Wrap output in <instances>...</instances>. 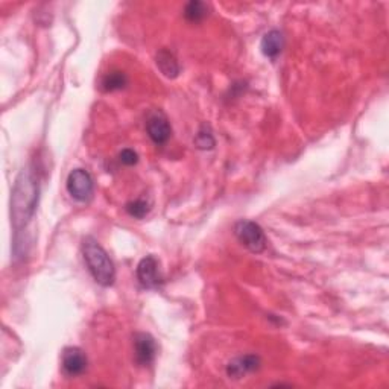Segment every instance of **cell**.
Masks as SVG:
<instances>
[{
    "mask_svg": "<svg viewBox=\"0 0 389 389\" xmlns=\"http://www.w3.org/2000/svg\"><path fill=\"white\" fill-rule=\"evenodd\" d=\"M146 131L151 140L156 144H165L170 139L172 128L168 117L161 111H153L149 114L146 122Z\"/></svg>",
    "mask_w": 389,
    "mask_h": 389,
    "instance_id": "7",
    "label": "cell"
},
{
    "mask_svg": "<svg viewBox=\"0 0 389 389\" xmlns=\"http://www.w3.org/2000/svg\"><path fill=\"white\" fill-rule=\"evenodd\" d=\"M126 212H128L132 218L143 219L144 216L149 213V204L143 200H135L126 204Z\"/></svg>",
    "mask_w": 389,
    "mask_h": 389,
    "instance_id": "14",
    "label": "cell"
},
{
    "mask_svg": "<svg viewBox=\"0 0 389 389\" xmlns=\"http://www.w3.org/2000/svg\"><path fill=\"white\" fill-rule=\"evenodd\" d=\"M83 254L95 282L104 287L111 286L116 278V269L107 251L93 238H86L83 243Z\"/></svg>",
    "mask_w": 389,
    "mask_h": 389,
    "instance_id": "2",
    "label": "cell"
},
{
    "mask_svg": "<svg viewBox=\"0 0 389 389\" xmlns=\"http://www.w3.org/2000/svg\"><path fill=\"white\" fill-rule=\"evenodd\" d=\"M39 183L31 170H23L17 177L11 196V221L15 230H22L37 209Z\"/></svg>",
    "mask_w": 389,
    "mask_h": 389,
    "instance_id": "1",
    "label": "cell"
},
{
    "mask_svg": "<svg viewBox=\"0 0 389 389\" xmlns=\"http://www.w3.org/2000/svg\"><path fill=\"white\" fill-rule=\"evenodd\" d=\"M134 356L140 367L151 365L157 356V342L148 333H137L134 336Z\"/></svg>",
    "mask_w": 389,
    "mask_h": 389,
    "instance_id": "5",
    "label": "cell"
},
{
    "mask_svg": "<svg viewBox=\"0 0 389 389\" xmlns=\"http://www.w3.org/2000/svg\"><path fill=\"white\" fill-rule=\"evenodd\" d=\"M137 278L143 287L156 289L161 286L163 275L160 273V264L153 256H146L140 260L137 266Z\"/></svg>",
    "mask_w": 389,
    "mask_h": 389,
    "instance_id": "6",
    "label": "cell"
},
{
    "mask_svg": "<svg viewBox=\"0 0 389 389\" xmlns=\"http://www.w3.org/2000/svg\"><path fill=\"white\" fill-rule=\"evenodd\" d=\"M88 360L86 353L78 347H69L62 351V369L70 377H76L86 373Z\"/></svg>",
    "mask_w": 389,
    "mask_h": 389,
    "instance_id": "8",
    "label": "cell"
},
{
    "mask_svg": "<svg viewBox=\"0 0 389 389\" xmlns=\"http://www.w3.org/2000/svg\"><path fill=\"white\" fill-rule=\"evenodd\" d=\"M205 15H207V5L204 2H200V0H192V2H189L184 8L186 20L192 23L201 22Z\"/></svg>",
    "mask_w": 389,
    "mask_h": 389,
    "instance_id": "13",
    "label": "cell"
},
{
    "mask_svg": "<svg viewBox=\"0 0 389 389\" xmlns=\"http://www.w3.org/2000/svg\"><path fill=\"white\" fill-rule=\"evenodd\" d=\"M260 368V357L256 355L239 356L233 359L227 365V374L230 378H242L250 373H254Z\"/></svg>",
    "mask_w": 389,
    "mask_h": 389,
    "instance_id": "9",
    "label": "cell"
},
{
    "mask_svg": "<svg viewBox=\"0 0 389 389\" xmlns=\"http://www.w3.org/2000/svg\"><path fill=\"white\" fill-rule=\"evenodd\" d=\"M234 234H236L242 245L251 252H264L266 250V236L256 222L239 221L234 227Z\"/></svg>",
    "mask_w": 389,
    "mask_h": 389,
    "instance_id": "3",
    "label": "cell"
},
{
    "mask_svg": "<svg viewBox=\"0 0 389 389\" xmlns=\"http://www.w3.org/2000/svg\"><path fill=\"white\" fill-rule=\"evenodd\" d=\"M66 187L69 195L79 203H87L93 196L95 190L93 178L84 169L71 170L67 177Z\"/></svg>",
    "mask_w": 389,
    "mask_h": 389,
    "instance_id": "4",
    "label": "cell"
},
{
    "mask_svg": "<svg viewBox=\"0 0 389 389\" xmlns=\"http://www.w3.org/2000/svg\"><path fill=\"white\" fill-rule=\"evenodd\" d=\"M156 62H157V67L160 69L161 74L165 75L166 78L174 79V78H177L179 75V64H178V61H177L174 53L169 52L168 49H161L157 53Z\"/></svg>",
    "mask_w": 389,
    "mask_h": 389,
    "instance_id": "11",
    "label": "cell"
},
{
    "mask_svg": "<svg viewBox=\"0 0 389 389\" xmlns=\"http://www.w3.org/2000/svg\"><path fill=\"white\" fill-rule=\"evenodd\" d=\"M195 144L200 149H212L214 146V137H213L212 131L207 128V126H203L200 132L196 134Z\"/></svg>",
    "mask_w": 389,
    "mask_h": 389,
    "instance_id": "15",
    "label": "cell"
},
{
    "mask_svg": "<svg viewBox=\"0 0 389 389\" xmlns=\"http://www.w3.org/2000/svg\"><path fill=\"white\" fill-rule=\"evenodd\" d=\"M128 84V78L119 70H113L110 74H107L102 79V88L105 92H117V90H122Z\"/></svg>",
    "mask_w": 389,
    "mask_h": 389,
    "instance_id": "12",
    "label": "cell"
},
{
    "mask_svg": "<svg viewBox=\"0 0 389 389\" xmlns=\"http://www.w3.org/2000/svg\"><path fill=\"white\" fill-rule=\"evenodd\" d=\"M119 160H121V163H123L125 166H134L135 163L139 161V156H137V152L132 149H123L119 153Z\"/></svg>",
    "mask_w": 389,
    "mask_h": 389,
    "instance_id": "16",
    "label": "cell"
},
{
    "mask_svg": "<svg viewBox=\"0 0 389 389\" xmlns=\"http://www.w3.org/2000/svg\"><path fill=\"white\" fill-rule=\"evenodd\" d=\"M283 46H285V37L283 34L277 29H273L268 34H265V37L261 39V44H260L264 55L271 60H275L280 53H282Z\"/></svg>",
    "mask_w": 389,
    "mask_h": 389,
    "instance_id": "10",
    "label": "cell"
}]
</instances>
